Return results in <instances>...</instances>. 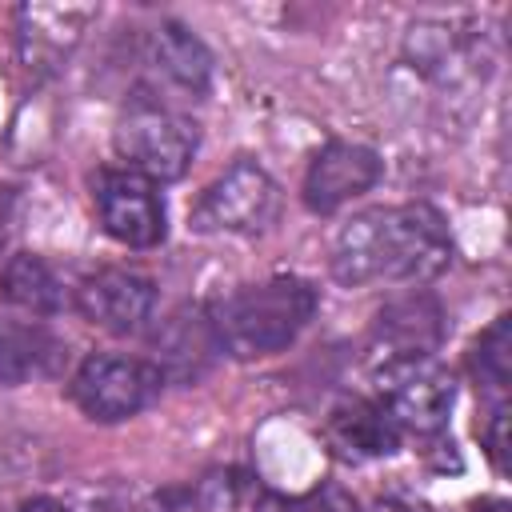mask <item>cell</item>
<instances>
[{
	"instance_id": "cell-3",
	"label": "cell",
	"mask_w": 512,
	"mask_h": 512,
	"mask_svg": "<svg viewBox=\"0 0 512 512\" xmlns=\"http://www.w3.org/2000/svg\"><path fill=\"white\" fill-rule=\"evenodd\" d=\"M112 144L120 152V160L156 180H180L192 152H196V124L188 116H180L176 108H168L160 96L152 92H132V100L124 104Z\"/></svg>"
},
{
	"instance_id": "cell-8",
	"label": "cell",
	"mask_w": 512,
	"mask_h": 512,
	"mask_svg": "<svg viewBox=\"0 0 512 512\" xmlns=\"http://www.w3.org/2000/svg\"><path fill=\"white\" fill-rule=\"evenodd\" d=\"M76 308L88 324H96L112 336H128V332H140L144 320L152 316L156 284L132 268H100L80 280Z\"/></svg>"
},
{
	"instance_id": "cell-15",
	"label": "cell",
	"mask_w": 512,
	"mask_h": 512,
	"mask_svg": "<svg viewBox=\"0 0 512 512\" xmlns=\"http://www.w3.org/2000/svg\"><path fill=\"white\" fill-rule=\"evenodd\" d=\"M60 356V340L40 324H12L0 320V384L16 388L32 376L52 372Z\"/></svg>"
},
{
	"instance_id": "cell-1",
	"label": "cell",
	"mask_w": 512,
	"mask_h": 512,
	"mask_svg": "<svg viewBox=\"0 0 512 512\" xmlns=\"http://www.w3.org/2000/svg\"><path fill=\"white\" fill-rule=\"evenodd\" d=\"M452 260V236L432 204H396L352 216L332 244V276L348 288L372 280H432Z\"/></svg>"
},
{
	"instance_id": "cell-6",
	"label": "cell",
	"mask_w": 512,
	"mask_h": 512,
	"mask_svg": "<svg viewBox=\"0 0 512 512\" xmlns=\"http://www.w3.org/2000/svg\"><path fill=\"white\" fill-rule=\"evenodd\" d=\"M452 400H456L452 372L440 368L432 356L380 364V400L376 404L392 416V424L400 432H416V436L440 432L448 424Z\"/></svg>"
},
{
	"instance_id": "cell-12",
	"label": "cell",
	"mask_w": 512,
	"mask_h": 512,
	"mask_svg": "<svg viewBox=\"0 0 512 512\" xmlns=\"http://www.w3.org/2000/svg\"><path fill=\"white\" fill-rule=\"evenodd\" d=\"M328 444L336 448V456L344 460H376V456H392L400 448V428L392 424V416L364 396H348L328 412L324 424Z\"/></svg>"
},
{
	"instance_id": "cell-21",
	"label": "cell",
	"mask_w": 512,
	"mask_h": 512,
	"mask_svg": "<svg viewBox=\"0 0 512 512\" xmlns=\"http://www.w3.org/2000/svg\"><path fill=\"white\" fill-rule=\"evenodd\" d=\"M16 512H68L60 500H48V496H32V500H24Z\"/></svg>"
},
{
	"instance_id": "cell-11",
	"label": "cell",
	"mask_w": 512,
	"mask_h": 512,
	"mask_svg": "<svg viewBox=\"0 0 512 512\" xmlns=\"http://www.w3.org/2000/svg\"><path fill=\"white\" fill-rule=\"evenodd\" d=\"M92 20V8H52V4H28L16 12V48L20 60L32 72H52L68 60L76 48L84 24Z\"/></svg>"
},
{
	"instance_id": "cell-16",
	"label": "cell",
	"mask_w": 512,
	"mask_h": 512,
	"mask_svg": "<svg viewBox=\"0 0 512 512\" xmlns=\"http://www.w3.org/2000/svg\"><path fill=\"white\" fill-rule=\"evenodd\" d=\"M0 300L12 308H24L32 316H52L64 308V284L40 256L20 252L0 272Z\"/></svg>"
},
{
	"instance_id": "cell-9",
	"label": "cell",
	"mask_w": 512,
	"mask_h": 512,
	"mask_svg": "<svg viewBox=\"0 0 512 512\" xmlns=\"http://www.w3.org/2000/svg\"><path fill=\"white\" fill-rule=\"evenodd\" d=\"M444 340V308L432 292L392 296L372 324V348L384 364L432 356Z\"/></svg>"
},
{
	"instance_id": "cell-2",
	"label": "cell",
	"mask_w": 512,
	"mask_h": 512,
	"mask_svg": "<svg viewBox=\"0 0 512 512\" xmlns=\"http://www.w3.org/2000/svg\"><path fill=\"white\" fill-rule=\"evenodd\" d=\"M316 312V288L296 276H272L264 284H248L220 300L208 320L220 352L236 360H256L288 348Z\"/></svg>"
},
{
	"instance_id": "cell-20",
	"label": "cell",
	"mask_w": 512,
	"mask_h": 512,
	"mask_svg": "<svg viewBox=\"0 0 512 512\" xmlns=\"http://www.w3.org/2000/svg\"><path fill=\"white\" fill-rule=\"evenodd\" d=\"M8 228H12V192L0 188V248L8 244Z\"/></svg>"
},
{
	"instance_id": "cell-18",
	"label": "cell",
	"mask_w": 512,
	"mask_h": 512,
	"mask_svg": "<svg viewBox=\"0 0 512 512\" xmlns=\"http://www.w3.org/2000/svg\"><path fill=\"white\" fill-rule=\"evenodd\" d=\"M272 512H360L356 496L340 484H320L304 496H292V500H276Z\"/></svg>"
},
{
	"instance_id": "cell-13",
	"label": "cell",
	"mask_w": 512,
	"mask_h": 512,
	"mask_svg": "<svg viewBox=\"0 0 512 512\" xmlns=\"http://www.w3.org/2000/svg\"><path fill=\"white\" fill-rule=\"evenodd\" d=\"M144 60L152 64V72H156L168 88H180L184 96H204V92H208L212 56H208V48H204L184 24L164 20L160 28H152L148 48H144Z\"/></svg>"
},
{
	"instance_id": "cell-5",
	"label": "cell",
	"mask_w": 512,
	"mask_h": 512,
	"mask_svg": "<svg viewBox=\"0 0 512 512\" xmlns=\"http://www.w3.org/2000/svg\"><path fill=\"white\" fill-rule=\"evenodd\" d=\"M280 212V188L276 180L252 164L240 160L232 164L220 180H212L204 188V196L192 208V228L196 232H236V236H252L264 232Z\"/></svg>"
},
{
	"instance_id": "cell-7",
	"label": "cell",
	"mask_w": 512,
	"mask_h": 512,
	"mask_svg": "<svg viewBox=\"0 0 512 512\" xmlns=\"http://www.w3.org/2000/svg\"><path fill=\"white\" fill-rule=\"evenodd\" d=\"M92 200H96L104 232L128 248H152L168 232V212H164L160 188L132 168L96 172Z\"/></svg>"
},
{
	"instance_id": "cell-14",
	"label": "cell",
	"mask_w": 512,
	"mask_h": 512,
	"mask_svg": "<svg viewBox=\"0 0 512 512\" xmlns=\"http://www.w3.org/2000/svg\"><path fill=\"white\" fill-rule=\"evenodd\" d=\"M152 344H156V352L164 360V364H156L160 376H176V380L200 376L208 368L212 352H220L216 332H212V320H208L204 308H180V312H172L164 320V328L152 336Z\"/></svg>"
},
{
	"instance_id": "cell-19",
	"label": "cell",
	"mask_w": 512,
	"mask_h": 512,
	"mask_svg": "<svg viewBox=\"0 0 512 512\" xmlns=\"http://www.w3.org/2000/svg\"><path fill=\"white\" fill-rule=\"evenodd\" d=\"M476 432H480V444H484L488 460L496 464V472H504V444H508V404H504V400H496V404H492V408L480 416Z\"/></svg>"
},
{
	"instance_id": "cell-10",
	"label": "cell",
	"mask_w": 512,
	"mask_h": 512,
	"mask_svg": "<svg viewBox=\"0 0 512 512\" xmlns=\"http://www.w3.org/2000/svg\"><path fill=\"white\" fill-rule=\"evenodd\" d=\"M384 172V160L352 140H328L304 172V204L312 212H336L352 196L368 192Z\"/></svg>"
},
{
	"instance_id": "cell-22",
	"label": "cell",
	"mask_w": 512,
	"mask_h": 512,
	"mask_svg": "<svg viewBox=\"0 0 512 512\" xmlns=\"http://www.w3.org/2000/svg\"><path fill=\"white\" fill-rule=\"evenodd\" d=\"M472 512H508V500H500V496H484V500L472 504Z\"/></svg>"
},
{
	"instance_id": "cell-17",
	"label": "cell",
	"mask_w": 512,
	"mask_h": 512,
	"mask_svg": "<svg viewBox=\"0 0 512 512\" xmlns=\"http://www.w3.org/2000/svg\"><path fill=\"white\" fill-rule=\"evenodd\" d=\"M508 368H512V352H508V316H496V320L480 332V340L472 344V352H468V372H472V380H476L480 392L504 400V392H508Z\"/></svg>"
},
{
	"instance_id": "cell-4",
	"label": "cell",
	"mask_w": 512,
	"mask_h": 512,
	"mask_svg": "<svg viewBox=\"0 0 512 512\" xmlns=\"http://www.w3.org/2000/svg\"><path fill=\"white\" fill-rule=\"evenodd\" d=\"M160 368L148 360H132V356H88L68 392L76 400V408L100 424H116L128 420L136 412H144L156 396H160Z\"/></svg>"
},
{
	"instance_id": "cell-23",
	"label": "cell",
	"mask_w": 512,
	"mask_h": 512,
	"mask_svg": "<svg viewBox=\"0 0 512 512\" xmlns=\"http://www.w3.org/2000/svg\"><path fill=\"white\" fill-rule=\"evenodd\" d=\"M376 512H428V508H420V504H404V500H380Z\"/></svg>"
}]
</instances>
